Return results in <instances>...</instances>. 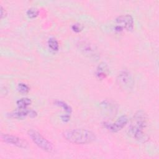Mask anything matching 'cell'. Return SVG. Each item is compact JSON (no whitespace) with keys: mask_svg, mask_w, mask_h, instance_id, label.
I'll return each instance as SVG.
<instances>
[{"mask_svg":"<svg viewBox=\"0 0 159 159\" xmlns=\"http://www.w3.org/2000/svg\"><path fill=\"white\" fill-rule=\"evenodd\" d=\"M81 50L86 53L87 54H89V55H93L94 54H95V52L94 50L93 49V47L89 45V44H87L85 42H83L82 43H81Z\"/></svg>","mask_w":159,"mask_h":159,"instance_id":"5bb4252c","label":"cell"},{"mask_svg":"<svg viewBox=\"0 0 159 159\" xmlns=\"http://www.w3.org/2000/svg\"><path fill=\"white\" fill-rule=\"evenodd\" d=\"M48 48L53 52H57L59 50V43L58 40L54 37H50L47 41Z\"/></svg>","mask_w":159,"mask_h":159,"instance_id":"4fadbf2b","label":"cell"},{"mask_svg":"<svg viewBox=\"0 0 159 159\" xmlns=\"http://www.w3.org/2000/svg\"><path fill=\"white\" fill-rule=\"evenodd\" d=\"M1 140L5 143L11 144L20 148H26L28 147V143L26 140L16 135L2 134L1 135Z\"/></svg>","mask_w":159,"mask_h":159,"instance_id":"8992f818","label":"cell"},{"mask_svg":"<svg viewBox=\"0 0 159 159\" xmlns=\"http://www.w3.org/2000/svg\"><path fill=\"white\" fill-rule=\"evenodd\" d=\"M54 104L57 106L61 107L65 111V112H66L65 114L71 115V114L72 112V109H71V106L70 105H68L66 102H65L63 101H61V100H56L54 101Z\"/></svg>","mask_w":159,"mask_h":159,"instance_id":"7c38bea8","label":"cell"},{"mask_svg":"<svg viewBox=\"0 0 159 159\" xmlns=\"http://www.w3.org/2000/svg\"><path fill=\"white\" fill-rule=\"evenodd\" d=\"M114 30L117 32H121L124 30L129 31L133 29L134 21L132 16L130 14H124L118 16L115 19Z\"/></svg>","mask_w":159,"mask_h":159,"instance_id":"277c9868","label":"cell"},{"mask_svg":"<svg viewBox=\"0 0 159 159\" xmlns=\"http://www.w3.org/2000/svg\"><path fill=\"white\" fill-rule=\"evenodd\" d=\"M117 83L118 86L124 90H131L134 84L132 75L127 70L120 71L117 76Z\"/></svg>","mask_w":159,"mask_h":159,"instance_id":"5b68a950","label":"cell"},{"mask_svg":"<svg viewBox=\"0 0 159 159\" xmlns=\"http://www.w3.org/2000/svg\"><path fill=\"white\" fill-rule=\"evenodd\" d=\"M17 90L21 93L26 94L29 91L30 88L27 84L24 83H20L17 85Z\"/></svg>","mask_w":159,"mask_h":159,"instance_id":"2e32d148","label":"cell"},{"mask_svg":"<svg viewBox=\"0 0 159 159\" xmlns=\"http://www.w3.org/2000/svg\"><path fill=\"white\" fill-rule=\"evenodd\" d=\"M63 137L69 142L75 144H86L94 141L96 137L94 132L86 129H73L63 133Z\"/></svg>","mask_w":159,"mask_h":159,"instance_id":"7a4b0ae2","label":"cell"},{"mask_svg":"<svg viewBox=\"0 0 159 159\" xmlns=\"http://www.w3.org/2000/svg\"><path fill=\"white\" fill-rule=\"evenodd\" d=\"M39 13V12L38 9L35 7H30V8L28 9L26 11V14H27V17L30 19H34V18L36 17L37 16H38Z\"/></svg>","mask_w":159,"mask_h":159,"instance_id":"9a60e30c","label":"cell"},{"mask_svg":"<svg viewBox=\"0 0 159 159\" xmlns=\"http://www.w3.org/2000/svg\"><path fill=\"white\" fill-rule=\"evenodd\" d=\"M71 115L67 114H64L62 116H61V119L63 122H68L70 120Z\"/></svg>","mask_w":159,"mask_h":159,"instance_id":"ac0fdd59","label":"cell"},{"mask_svg":"<svg viewBox=\"0 0 159 159\" xmlns=\"http://www.w3.org/2000/svg\"><path fill=\"white\" fill-rule=\"evenodd\" d=\"M0 12H1V18L2 19L5 17L6 16V11L2 6H1V7H0Z\"/></svg>","mask_w":159,"mask_h":159,"instance_id":"d6986e66","label":"cell"},{"mask_svg":"<svg viewBox=\"0 0 159 159\" xmlns=\"http://www.w3.org/2000/svg\"><path fill=\"white\" fill-rule=\"evenodd\" d=\"M27 134L32 141L39 148L48 153H51L53 151L54 147L53 144L39 132L34 129H30L28 130Z\"/></svg>","mask_w":159,"mask_h":159,"instance_id":"3957f363","label":"cell"},{"mask_svg":"<svg viewBox=\"0 0 159 159\" xmlns=\"http://www.w3.org/2000/svg\"><path fill=\"white\" fill-rule=\"evenodd\" d=\"M147 117L143 111H138L132 117L129 127L130 135L138 141H144L147 135L144 130L147 126Z\"/></svg>","mask_w":159,"mask_h":159,"instance_id":"6da1fadb","label":"cell"},{"mask_svg":"<svg viewBox=\"0 0 159 159\" xmlns=\"http://www.w3.org/2000/svg\"><path fill=\"white\" fill-rule=\"evenodd\" d=\"M108 74L107 65L105 63H101L98 66L96 70V75L100 80L105 78Z\"/></svg>","mask_w":159,"mask_h":159,"instance_id":"9c48e42d","label":"cell"},{"mask_svg":"<svg viewBox=\"0 0 159 159\" xmlns=\"http://www.w3.org/2000/svg\"><path fill=\"white\" fill-rule=\"evenodd\" d=\"M32 103V101L28 98H22L18 99L16 102L18 109H27Z\"/></svg>","mask_w":159,"mask_h":159,"instance_id":"8fae6325","label":"cell"},{"mask_svg":"<svg viewBox=\"0 0 159 159\" xmlns=\"http://www.w3.org/2000/svg\"><path fill=\"white\" fill-rule=\"evenodd\" d=\"M71 29L73 30V32L78 33V32H80L82 30L83 26H82L81 24H80L79 23H76V24H74L73 25H72Z\"/></svg>","mask_w":159,"mask_h":159,"instance_id":"e0dca14e","label":"cell"},{"mask_svg":"<svg viewBox=\"0 0 159 159\" xmlns=\"http://www.w3.org/2000/svg\"><path fill=\"white\" fill-rule=\"evenodd\" d=\"M31 109H18L9 114V116L15 119H23L27 116H30V112Z\"/></svg>","mask_w":159,"mask_h":159,"instance_id":"ba28073f","label":"cell"},{"mask_svg":"<svg viewBox=\"0 0 159 159\" xmlns=\"http://www.w3.org/2000/svg\"><path fill=\"white\" fill-rule=\"evenodd\" d=\"M128 122V117L125 115L120 116L114 122H105L103 123L104 127L112 132H117L120 130Z\"/></svg>","mask_w":159,"mask_h":159,"instance_id":"52a82bcc","label":"cell"},{"mask_svg":"<svg viewBox=\"0 0 159 159\" xmlns=\"http://www.w3.org/2000/svg\"><path fill=\"white\" fill-rule=\"evenodd\" d=\"M101 106L102 109L107 111V112H114L115 111L117 110L116 104H114L112 102L109 101L107 100L103 101L101 102Z\"/></svg>","mask_w":159,"mask_h":159,"instance_id":"30bf717a","label":"cell"}]
</instances>
